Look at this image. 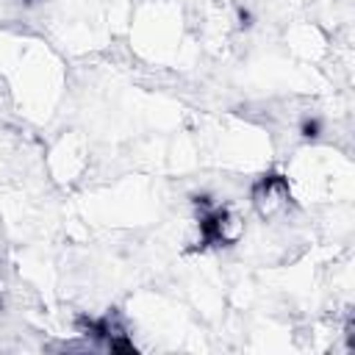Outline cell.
I'll return each mask as SVG.
<instances>
[{
  "mask_svg": "<svg viewBox=\"0 0 355 355\" xmlns=\"http://www.w3.org/2000/svg\"><path fill=\"white\" fill-rule=\"evenodd\" d=\"M239 219L230 216L227 211H214L202 219L200 230H202V239L211 241V244H222V241H233L239 236Z\"/></svg>",
  "mask_w": 355,
  "mask_h": 355,
  "instance_id": "6da1fadb",
  "label": "cell"
},
{
  "mask_svg": "<svg viewBox=\"0 0 355 355\" xmlns=\"http://www.w3.org/2000/svg\"><path fill=\"white\" fill-rule=\"evenodd\" d=\"M261 191H263V200L258 197L261 214H275L277 205H286V202H288V189H286V183H283L277 175H269V178L261 183Z\"/></svg>",
  "mask_w": 355,
  "mask_h": 355,
  "instance_id": "7a4b0ae2",
  "label": "cell"
}]
</instances>
